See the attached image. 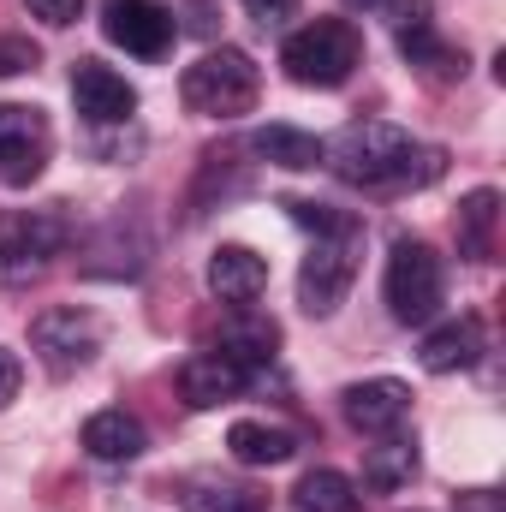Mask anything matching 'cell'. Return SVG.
I'll return each instance as SVG.
<instances>
[{"label":"cell","instance_id":"cell-6","mask_svg":"<svg viewBox=\"0 0 506 512\" xmlns=\"http://www.w3.org/2000/svg\"><path fill=\"white\" fill-rule=\"evenodd\" d=\"M30 352L42 358L48 376H78V370L102 352V322H96L90 310H72V304L42 310V316L30 322Z\"/></svg>","mask_w":506,"mask_h":512},{"label":"cell","instance_id":"cell-25","mask_svg":"<svg viewBox=\"0 0 506 512\" xmlns=\"http://www.w3.org/2000/svg\"><path fill=\"white\" fill-rule=\"evenodd\" d=\"M24 6H30V18H42L48 30H66V24L84 18V0H24Z\"/></svg>","mask_w":506,"mask_h":512},{"label":"cell","instance_id":"cell-26","mask_svg":"<svg viewBox=\"0 0 506 512\" xmlns=\"http://www.w3.org/2000/svg\"><path fill=\"white\" fill-rule=\"evenodd\" d=\"M30 66H36V48L18 42V36H0V78H18V72H30Z\"/></svg>","mask_w":506,"mask_h":512},{"label":"cell","instance_id":"cell-3","mask_svg":"<svg viewBox=\"0 0 506 512\" xmlns=\"http://www.w3.org/2000/svg\"><path fill=\"white\" fill-rule=\"evenodd\" d=\"M358 256H364V227L352 215H340L328 233H316V245L298 268V304L304 316H334L358 280Z\"/></svg>","mask_w":506,"mask_h":512},{"label":"cell","instance_id":"cell-4","mask_svg":"<svg viewBox=\"0 0 506 512\" xmlns=\"http://www.w3.org/2000/svg\"><path fill=\"white\" fill-rule=\"evenodd\" d=\"M280 66L304 90H334V84H346L358 72V30L346 18H316V24H304V30L286 36Z\"/></svg>","mask_w":506,"mask_h":512},{"label":"cell","instance_id":"cell-12","mask_svg":"<svg viewBox=\"0 0 506 512\" xmlns=\"http://www.w3.org/2000/svg\"><path fill=\"white\" fill-rule=\"evenodd\" d=\"M245 382H251V370H245L239 358H227V352H197V358H185V370H179V393H185V405H197V411L239 399Z\"/></svg>","mask_w":506,"mask_h":512},{"label":"cell","instance_id":"cell-8","mask_svg":"<svg viewBox=\"0 0 506 512\" xmlns=\"http://www.w3.org/2000/svg\"><path fill=\"white\" fill-rule=\"evenodd\" d=\"M48 167V120L36 108L0 102V185H30Z\"/></svg>","mask_w":506,"mask_h":512},{"label":"cell","instance_id":"cell-19","mask_svg":"<svg viewBox=\"0 0 506 512\" xmlns=\"http://www.w3.org/2000/svg\"><path fill=\"white\" fill-rule=\"evenodd\" d=\"M251 155L274 161V167H286V173H310V167H322V143H316L310 131H298V126H262L251 137Z\"/></svg>","mask_w":506,"mask_h":512},{"label":"cell","instance_id":"cell-2","mask_svg":"<svg viewBox=\"0 0 506 512\" xmlns=\"http://www.w3.org/2000/svg\"><path fill=\"white\" fill-rule=\"evenodd\" d=\"M256 90H262V78H256V60L245 48H209L179 78L185 108L203 114V120H239V114H251Z\"/></svg>","mask_w":506,"mask_h":512},{"label":"cell","instance_id":"cell-10","mask_svg":"<svg viewBox=\"0 0 506 512\" xmlns=\"http://www.w3.org/2000/svg\"><path fill=\"white\" fill-rule=\"evenodd\" d=\"M72 102H78V114L90 126H126L137 114V90L102 60H78L72 66Z\"/></svg>","mask_w":506,"mask_h":512},{"label":"cell","instance_id":"cell-22","mask_svg":"<svg viewBox=\"0 0 506 512\" xmlns=\"http://www.w3.org/2000/svg\"><path fill=\"white\" fill-rule=\"evenodd\" d=\"M358 483L346 471H304V483L292 489V512H358Z\"/></svg>","mask_w":506,"mask_h":512},{"label":"cell","instance_id":"cell-15","mask_svg":"<svg viewBox=\"0 0 506 512\" xmlns=\"http://www.w3.org/2000/svg\"><path fill=\"white\" fill-rule=\"evenodd\" d=\"M143 447H149V435H143V423L131 411H96L84 423V453L102 459V465H131Z\"/></svg>","mask_w":506,"mask_h":512},{"label":"cell","instance_id":"cell-29","mask_svg":"<svg viewBox=\"0 0 506 512\" xmlns=\"http://www.w3.org/2000/svg\"><path fill=\"white\" fill-rule=\"evenodd\" d=\"M352 12H376V6H387V0H346Z\"/></svg>","mask_w":506,"mask_h":512},{"label":"cell","instance_id":"cell-23","mask_svg":"<svg viewBox=\"0 0 506 512\" xmlns=\"http://www.w3.org/2000/svg\"><path fill=\"white\" fill-rule=\"evenodd\" d=\"M495 221H501V197L495 191H471L459 203V251L483 262V256L495 251Z\"/></svg>","mask_w":506,"mask_h":512},{"label":"cell","instance_id":"cell-7","mask_svg":"<svg viewBox=\"0 0 506 512\" xmlns=\"http://www.w3.org/2000/svg\"><path fill=\"white\" fill-rule=\"evenodd\" d=\"M60 251H66V221L54 209L6 215V227H0V280H12V286L42 280Z\"/></svg>","mask_w":506,"mask_h":512},{"label":"cell","instance_id":"cell-13","mask_svg":"<svg viewBox=\"0 0 506 512\" xmlns=\"http://www.w3.org/2000/svg\"><path fill=\"white\" fill-rule=\"evenodd\" d=\"M209 292L227 304H256L268 292V262L251 245H221L209 256Z\"/></svg>","mask_w":506,"mask_h":512},{"label":"cell","instance_id":"cell-1","mask_svg":"<svg viewBox=\"0 0 506 512\" xmlns=\"http://www.w3.org/2000/svg\"><path fill=\"white\" fill-rule=\"evenodd\" d=\"M322 167H334L346 185H423L441 173V149H417L411 131L387 120H352L322 143Z\"/></svg>","mask_w":506,"mask_h":512},{"label":"cell","instance_id":"cell-16","mask_svg":"<svg viewBox=\"0 0 506 512\" xmlns=\"http://www.w3.org/2000/svg\"><path fill=\"white\" fill-rule=\"evenodd\" d=\"M227 453H233L239 465H251V471H262V465H286V459L298 453V441H292L286 429H274V423H256V417H239V423L227 429Z\"/></svg>","mask_w":506,"mask_h":512},{"label":"cell","instance_id":"cell-21","mask_svg":"<svg viewBox=\"0 0 506 512\" xmlns=\"http://www.w3.org/2000/svg\"><path fill=\"white\" fill-rule=\"evenodd\" d=\"M179 507L185 512H262V495H256L251 483H233V477H191L185 483V495H179Z\"/></svg>","mask_w":506,"mask_h":512},{"label":"cell","instance_id":"cell-28","mask_svg":"<svg viewBox=\"0 0 506 512\" xmlns=\"http://www.w3.org/2000/svg\"><path fill=\"white\" fill-rule=\"evenodd\" d=\"M18 387H24V364H18V352H6V346H0V411L18 399Z\"/></svg>","mask_w":506,"mask_h":512},{"label":"cell","instance_id":"cell-17","mask_svg":"<svg viewBox=\"0 0 506 512\" xmlns=\"http://www.w3.org/2000/svg\"><path fill=\"white\" fill-rule=\"evenodd\" d=\"M411 477H417V441H411L405 429L376 435V447L364 453V483L381 489V495H393V489H405Z\"/></svg>","mask_w":506,"mask_h":512},{"label":"cell","instance_id":"cell-11","mask_svg":"<svg viewBox=\"0 0 506 512\" xmlns=\"http://www.w3.org/2000/svg\"><path fill=\"white\" fill-rule=\"evenodd\" d=\"M340 411H346V423L358 429V435H393V429H405V417H411V387L393 382V376H376V382H352L340 393Z\"/></svg>","mask_w":506,"mask_h":512},{"label":"cell","instance_id":"cell-27","mask_svg":"<svg viewBox=\"0 0 506 512\" xmlns=\"http://www.w3.org/2000/svg\"><path fill=\"white\" fill-rule=\"evenodd\" d=\"M251 18L262 30H286L298 18V0H251Z\"/></svg>","mask_w":506,"mask_h":512},{"label":"cell","instance_id":"cell-20","mask_svg":"<svg viewBox=\"0 0 506 512\" xmlns=\"http://www.w3.org/2000/svg\"><path fill=\"white\" fill-rule=\"evenodd\" d=\"M143 256H149V245H143L137 233L108 227V233L84 251V274H96V280H131V274L143 268Z\"/></svg>","mask_w":506,"mask_h":512},{"label":"cell","instance_id":"cell-18","mask_svg":"<svg viewBox=\"0 0 506 512\" xmlns=\"http://www.w3.org/2000/svg\"><path fill=\"white\" fill-rule=\"evenodd\" d=\"M239 316L221 328V346L215 352H227V358H239L245 370L262 364V358H274V346H280V328L268 322V316H251V304H233Z\"/></svg>","mask_w":506,"mask_h":512},{"label":"cell","instance_id":"cell-9","mask_svg":"<svg viewBox=\"0 0 506 512\" xmlns=\"http://www.w3.org/2000/svg\"><path fill=\"white\" fill-rule=\"evenodd\" d=\"M102 30H108L114 48H126L137 60H155V54H167V42H173V12L155 6V0H108Z\"/></svg>","mask_w":506,"mask_h":512},{"label":"cell","instance_id":"cell-5","mask_svg":"<svg viewBox=\"0 0 506 512\" xmlns=\"http://www.w3.org/2000/svg\"><path fill=\"white\" fill-rule=\"evenodd\" d=\"M387 310H393V322H405V328H417V322H429L435 310H441V292H447V274H441V256L429 251L423 239H399L393 256H387Z\"/></svg>","mask_w":506,"mask_h":512},{"label":"cell","instance_id":"cell-24","mask_svg":"<svg viewBox=\"0 0 506 512\" xmlns=\"http://www.w3.org/2000/svg\"><path fill=\"white\" fill-rule=\"evenodd\" d=\"M393 36H399V48L417 60L429 42H435V18H429V0H411L405 12H399V24H393Z\"/></svg>","mask_w":506,"mask_h":512},{"label":"cell","instance_id":"cell-14","mask_svg":"<svg viewBox=\"0 0 506 512\" xmlns=\"http://www.w3.org/2000/svg\"><path fill=\"white\" fill-rule=\"evenodd\" d=\"M423 370L429 376H453V370H471L483 358V322L477 316H459V322H441L423 334Z\"/></svg>","mask_w":506,"mask_h":512}]
</instances>
